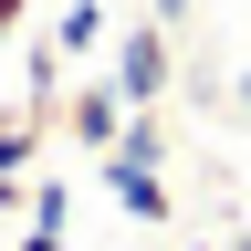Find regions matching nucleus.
Returning <instances> with one entry per match:
<instances>
[{"instance_id": "f257e3e1", "label": "nucleus", "mask_w": 251, "mask_h": 251, "mask_svg": "<svg viewBox=\"0 0 251 251\" xmlns=\"http://www.w3.org/2000/svg\"><path fill=\"white\" fill-rule=\"evenodd\" d=\"M157 168H168V147H157V126H136L115 157H94V188H105L126 220H147V230H157V220H178V188L157 178Z\"/></svg>"}, {"instance_id": "f03ea898", "label": "nucleus", "mask_w": 251, "mask_h": 251, "mask_svg": "<svg viewBox=\"0 0 251 251\" xmlns=\"http://www.w3.org/2000/svg\"><path fill=\"white\" fill-rule=\"evenodd\" d=\"M168 74H178V52H168V21H126L115 31V94L126 105H157V94H168Z\"/></svg>"}, {"instance_id": "7ed1b4c3", "label": "nucleus", "mask_w": 251, "mask_h": 251, "mask_svg": "<svg viewBox=\"0 0 251 251\" xmlns=\"http://www.w3.org/2000/svg\"><path fill=\"white\" fill-rule=\"evenodd\" d=\"M63 126H74V147H84V157H115L126 136H136V105H126L115 84H84L74 105H63Z\"/></svg>"}, {"instance_id": "20e7f679", "label": "nucleus", "mask_w": 251, "mask_h": 251, "mask_svg": "<svg viewBox=\"0 0 251 251\" xmlns=\"http://www.w3.org/2000/svg\"><path fill=\"white\" fill-rule=\"evenodd\" d=\"M52 52H63V63H84V52H115V11H105V0H63V21H52Z\"/></svg>"}, {"instance_id": "39448f33", "label": "nucleus", "mask_w": 251, "mask_h": 251, "mask_svg": "<svg viewBox=\"0 0 251 251\" xmlns=\"http://www.w3.org/2000/svg\"><path fill=\"white\" fill-rule=\"evenodd\" d=\"M63 209H74V188H63V178H31V230H63Z\"/></svg>"}, {"instance_id": "423d86ee", "label": "nucleus", "mask_w": 251, "mask_h": 251, "mask_svg": "<svg viewBox=\"0 0 251 251\" xmlns=\"http://www.w3.org/2000/svg\"><path fill=\"white\" fill-rule=\"evenodd\" d=\"M188 11H199V0H147V21H168V31H178Z\"/></svg>"}, {"instance_id": "0eeeda50", "label": "nucleus", "mask_w": 251, "mask_h": 251, "mask_svg": "<svg viewBox=\"0 0 251 251\" xmlns=\"http://www.w3.org/2000/svg\"><path fill=\"white\" fill-rule=\"evenodd\" d=\"M11 251H74V241H63V230H21Z\"/></svg>"}, {"instance_id": "6e6552de", "label": "nucleus", "mask_w": 251, "mask_h": 251, "mask_svg": "<svg viewBox=\"0 0 251 251\" xmlns=\"http://www.w3.org/2000/svg\"><path fill=\"white\" fill-rule=\"evenodd\" d=\"M21 11H31V0H0V52H11V31H21Z\"/></svg>"}, {"instance_id": "1a4fd4ad", "label": "nucleus", "mask_w": 251, "mask_h": 251, "mask_svg": "<svg viewBox=\"0 0 251 251\" xmlns=\"http://www.w3.org/2000/svg\"><path fill=\"white\" fill-rule=\"evenodd\" d=\"M230 105H241V115H251V63H241V84H230Z\"/></svg>"}, {"instance_id": "9d476101", "label": "nucleus", "mask_w": 251, "mask_h": 251, "mask_svg": "<svg viewBox=\"0 0 251 251\" xmlns=\"http://www.w3.org/2000/svg\"><path fill=\"white\" fill-rule=\"evenodd\" d=\"M230 251H251V230H241V241H230Z\"/></svg>"}]
</instances>
